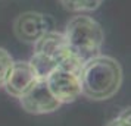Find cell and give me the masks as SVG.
<instances>
[{
	"label": "cell",
	"instance_id": "obj_1",
	"mask_svg": "<svg viewBox=\"0 0 131 126\" xmlns=\"http://www.w3.org/2000/svg\"><path fill=\"white\" fill-rule=\"evenodd\" d=\"M122 79V67L118 60L99 54L84 62L81 69V95L93 101L109 100L116 95Z\"/></svg>",
	"mask_w": 131,
	"mask_h": 126
},
{
	"label": "cell",
	"instance_id": "obj_2",
	"mask_svg": "<svg viewBox=\"0 0 131 126\" xmlns=\"http://www.w3.org/2000/svg\"><path fill=\"white\" fill-rule=\"evenodd\" d=\"M30 63L38 78H46L56 67H69L81 72L84 65L69 50L63 32L56 30L44 34L34 44V53L31 56Z\"/></svg>",
	"mask_w": 131,
	"mask_h": 126
},
{
	"label": "cell",
	"instance_id": "obj_3",
	"mask_svg": "<svg viewBox=\"0 0 131 126\" xmlns=\"http://www.w3.org/2000/svg\"><path fill=\"white\" fill-rule=\"evenodd\" d=\"M63 35L69 50L83 63L102 54L105 32L102 25L91 16L83 13L72 16L65 26Z\"/></svg>",
	"mask_w": 131,
	"mask_h": 126
},
{
	"label": "cell",
	"instance_id": "obj_4",
	"mask_svg": "<svg viewBox=\"0 0 131 126\" xmlns=\"http://www.w3.org/2000/svg\"><path fill=\"white\" fill-rule=\"evenodd\" d=\"M52 95L60 104L74 103L81 95V72L69 67H56L44 78Z\"/></svg>",
	"mask_w": 131,
	"mask_h": 126
},
{
	"label": "cell",
	"instance_id": "obj_5",
	"mask_svg": "<svg viewBox=\"0 0 131 126\" xmlns=\"http://www.w3.org/2000/svg\"><path fill=\"white\" fill-rule=\"evenodd\" d=\"M54 30V21L52 16L40 12H24L13 21V32L19 41L27 44H36L44 34Z\"/></svg>",
	"mask_w": 131,
	"mask_h": 126
},
{
	"label": "cell",
	"instance_id": "obj_6",
	"mask_svg": "<svg viewBox=\"0 0 131 126\" xmlns=\"http://www.w3.org/2000/svg\"><path fill=\"white\" fill-rule=\"evenodd\" d=\"M19 103L27 113L30 114H49L60 108V104L49 91L44 78H40L24 95Z\"/></svg>",
	"mask_w": 131,
	"mask_h": 126
},
{
	"label": "cell",
	"instance_id": "obj_7",
	"mask_svg": "<svg viewBox=\"0 0 131 126\" xmlns=\"http://www.w3.org/2000/svg\"><path fill=\"white\" fill-rule=\"evenodd\" d=\"M38 79L40 78L30 62L18 60V62H13L3 88L10 97L19 100Z\"/></svg>",
	"mask_w": 131,
	"mask_h": 126
},
{
	"label": "cell",
	"instance_id": "obj_8",
	"mask_svg": "<svg viewBox=\"0 0 131 126\" xmlns=\"http://www.w3.org/2000/svg\"><path fill=\"white\" fill-rule=\"evenodd\" d=\"M60 5L66 10L74 13H84V12H93L99 9L103 0H59Z\"/></svg>",
	"mask_w": 131,
	"mask_h": 126
},
{
	"label": "cell",
	"instance_id": "obj_9",
	"mask_svg": "<svg viewBox=\"0 0 131 126\" xmlns=\"http://www.w3.org/2000/svg\"><path fill=\"white\" fill-rule=\"evenodd\" d=\"M13 62L12 56L9 54V51H6L5 48L0 47V88H3L5 85V81H6L7 75H9V71L12 67Z\"/></svg>",
	"mask_w": 131,
	"mask_h": 126
},
{
	"label": "cell",
	"instance_id": "obj_10",
	"mask_svg": "<svg viewBox=\"0 0 131 126\" xmlns=\"http://www.w3.org/2000/svg\"><path fill=\"white\" fill-rule=\"evenodd\" d=\"M130 116H131V110L130 107H127L113 120H111L106 126H130Z\"/></svg>",
	"mask_w": 131,
	"mask_h": 126
}]
</instances>
